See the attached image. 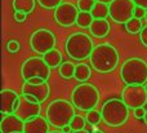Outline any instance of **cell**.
I'll return each instance as SVG.
<instances>
[{"label": "cell", "mask_w": 147, "mask_h": 133, "mask_svg": "<svg viewBox=\"0 0 147 133\" xmlns=\"http://www.w3.org/2000/svg\"><path fill=\"white\" fill-rule=\"evenodd\" d=\"M140 40L145 47H147V25L143 26L142 31L140 32Z\"/></svg>", "instance_id": "cell-31"}, {"label": "cell", "mask_w": 147, "mask_h": 133, "mask_svg": "<svg viewBox=\"0 0 147 133\" xmlns=\"http://www.w3.org/2000/svg\"><path fill=\"white\" fill-rule=\"evenodd\" d=\"M57 44L56 35L53 34V31L48 30V28H39L35 32H32V35L30 36V47L35 53L45 54L47 52L54 49Z\"/></svg>", "instance_id": "cell-8"}, {"label": "cell", "mask_w": 147, "mask_h": 133, "mask_svg": "<svg viewBox=\"0 0 147 133\" xmlns=\"http://www.w3.org/2000/svg\"><path fill=\"white\" fill-rule=\"evenodd\" d=\"M40 113H41V103L34 102V101L28 100L26 96L21 95L20 103H18V107L14 113L18 118H21L23 122H27L30 119L39 116Z\"/></svg>", "instance_id": "cell-13"}, {"label": "cell", "mask_w": 147, "mask_h": 133, "mask_svg": "<svg viewBox=\"0 0 147 133\" xmlns=\"http://www.w3.org/2000/svg\"><path fill=\"white\" fill-rule=\"evenodd\" d=\"M145 20H146V22H147V12H146V16H145Z\"/></svg>", "instance_id": "cell-42"}, {"label": "cell", "mask_w": 147, "mask_h": 133, "mask_svg": "<svg viewBox=\"0 0 147 133\" xmlns=\"http://www.w3.org/2000/svg\"><path fill=\"white\" fill-rule=\"evenodd\" d=\"M85 119H86V123L90 124V126H97V124H99L103 120L102 119V113L101 111H97L96 109L88 111L85 115Z\"/></svg>", "instance_id": "cell-25"}, {"label": "cell", "mask_w": 147, "mask_h": 133, "mask_svg": "<svg viewBox=\"0 0 147 133\" xmlns=\"http://www.w3.org/2000/svg\"><path fill=\"white\" fill-rule=\"evenodd\" d=\"M110 23L106 18H94V21L92 22L90 27H89V32L94 36V38H105L109 35L110 32Z\"/></svg>", "instance_id": "cell-17"}, {"label": "cell", "mask_w": 147, "mask_h": 133, "mask_svg": "<svg viewBox=\"0 0 147 133\" xmlns=\"http://www.w3.org/2000/svg\"><path fill=\"white\" fill-rule=\"evenodd\" d=\"M43 58L45 59V62L52 67V69L59 67L62 63V59H63L62 58V53L56 48L49 51V52H47L45 54H43Z\"/></svg>", "instance_id": "cell-19"}, {"label": "cell", "mask_w": 147, "mask_h": 133, "mask_svg": "<svg viewBox=\"0 0 147 133\" xmlns=\"http://www.w3.org/2000/svg\"><path fill=\"white\" fill-rule=\"evenodd\" d=\"M120 78L127 85H145L147 83V62L133 57L121 65Z\"/></svg>", "instance_id": "cell-5"}, {"label": "cell", "mask_w": 147, "mask_h": 133, "mask_svg": "<svg viewBox=\"0 0 147 133\" xmlns=\"http://www.w3.org/2000/svg\"><path fill=\"white\" fill-rule=\"evenodd\" d=\"M90 65L93 70L101 74L114 71L117 67L120 61V56L117 49L109 43H102L94 47L90 57H89Z\"/></svg>", "instance_id": "cell-1"}, {"label": "cell", "mask_w": 147, "mask_h": 133, "mask_svg": "<svg viewBox=\"0 0 147 133\" xmlns=\"http://www.w3.org/2000/svg\"><path fill=\"white\" fill-rule=\"evenodd\" d=\"M0 131H1V133H23V131H25V122L21 118H18L16 114L3 115Z\"/></svg>", "instance_id": "cell-15"}, {"label": "cell", "mask_w": 147, "mask_h": 133, "mask_svg": "<svg viewBox=\"0 0 147 133\" xmlns=\"http://www.w3.org/2000/svg\"><path fill=\"white\" fill-rule=\"evenodd\" d=\"M102 119L109 127H121L129 119V107L123 100L111 98L102 105Z\"/></svg>", "instance_id": "cell-4"}, {"label": "cell", "mask_w": 147, "mask_h": 133, "mask_svg": "<svg viewBox=\"0 0 147 133\" xmlns=\"http://www.w3.org/2000/svg\"><path fill=\"white\" fill-rule=\"evenodd\" d=\"M72 131H80V129H84L86 126V119L83 118L81 115H75L72 119V122L70 123Z\"/></svg>", "instance_id": "cell-26"}, {"label": "cell", "mask_w": 147, "mask_h": 133, "mask_svg": "<svg viewBox=\"0 0 147 133\" xmlns=\"http://www.w3.org/2000/svg\"><path fill=\"white\" fill-rule=\"evenodd\" d=\"M51 69L48 63L45 62V59L41 57H30L27 58L21 66V76L25 82H27L31 78H43L44 80L48 82V79L51 78Z\"/></svg>", "instance_id": "cell-7"}, {"label": "cell", "mask_w": 147, "mask_h": 133, "mask_svg": "<svg viewBox=\"0 0 147 133\" xmlns=\"http://www.w3.org/2000/svg\"><path fill=\"white\" fill-rule=\"evenodd\" d=\"M145 88H146V90H147V83H146V84H145Z\"/></svg>", "instance_id": "cell-43"}, {"label": "cell", "mask_w": 147, "mask_h": 133, "mask_svg": "<svg viewBox=\"0 0 147 133\" xmlns=\"http://www.w3.org/2000/svg\"><path fill=\"white\" fill-rule=\"evenodd\" d=\"M79 12L80 10L78 5H74L72 3H62L54 9V20L58 25L63 27H70L72 25H76Z\"/></svg>", "instance_id": "cell-11"}, {"label": "cell", "mask_w": 147, "mask_h": 133, "mask_svg": "<svg viewBox=\"0 0 147 133\" xmlns=\"http://www.w3.org/2000/svg\"><path fill=\"white\" fill-rule=\"evenodd\" d=\"M61 131L63 132V133H72V128H71V126L69 124V126H65L63 128L61 129Z\"/></svg>", "instance_id": "cell-36"}, {"label": "cell", "mask_w": 147, "mask_h": 133, "mask_svg": "<svg viewBox=\"0 0 147 133\" xmlns=\"http://www.w3.org/2000/svg\"><path fill=\"white\" fill-rule=\"evenodd\" d=\"M93 21H94V17L92 16L90 12H79L76 25L80 28H89Z\"/></svg>", "instance_id": "cell-24"}, {"label": "cell", "mask_w": 147, "mask_h": 133, "mask_svg": "<svg viewBox=\"0 0 147 133\" xmlns=\"http://www.w3.org/2000/svg\"><path fill=\"white\" fill-rule=\"evenodd\" d=\"M93 133H105L103 131H98V129H97V131H94Z\"/></svg>", "instance_id": "cell-41"}, {"label": "cell", "mask_w": 147, "mask_h": 133, "mask_svg": "<svg viewBox=\"0 0 147 133\" xmlns=\"http://www.w3.org/2000/svg\"><path fill=\"white\" fill-rule=\"evenodd\" d=\"M72 133H89V132L85 131V129H80V131H72Z\"/></svg>", "instance_id": "cell-37"}, {"label": "cell", "mask_w": 147, "mask_h": 133, "mask_svg": "<svg viewBox=\"0 0 147 133\" xmlns=\"http://www.w3.org/2000/svg\"><path fill=\"white\" fill-rule=\"evenodd\" d=\"M0 96H1V105H0L1 115L14 114L18 107V103H20L21 96L13 89H3Z\"/></svg>", "instance_id": "cell-14"}, {"label": "cell", "mask_w": 147, "mask_h": 133, "mask_svg": "<svg viewBox=\"0 0 147 133\" xmlns=\"http://www.w3.org/2000/svg\"><path fill=\"white\" fill-rule=\"evenodd\" d=\"M97 0H78V8L80 12H92Z\"/></svg>", "instance_id": "cell-27"}, {"label": "cell", "mask_w": 147, "mask_h": 133, "mask_svg": "<svg viewBox=\"0 0 147 133\" xmlns=\"http://www.w3.org/2000/svg\"><path fill=\"white\" fill-rule=\"evenodd\" d=\"M97 1H101V3H106V4H110V3L114 1V0H97Z\"/></svg>", "instance_id": "cell-38"}, {"label": "cell", "mask_w": 147, "mask_h": 133, "mask_svg": "<svg viewBox=\"0 0 147 133\" xmlns=\"http://www.w3.org/2000/svg\"><path fill=\"white\" fill-rule=\"evenodd\" d=\"M65 49L70 58L75 61H84L89 58L93 52V40L85 32H74L67 38Z\"/></svg>", "instance_id": "cell-6"}, {"label": "cell", "mask_w": 147, "mask_h": 133, "mask_svg": "<svg viewBox=\"0 0 147 133\" xmlns=\"http://www.w3.org/2000/svg\"><path fill=\"white\" fill-rule=\"evenodd\" d=\"M143 120H145V124L147 126V110H146V115H145V118H143Z\"/></svg>", "instance_id": "cell-39"}, {"label": "cell", "mask_w": 147, "mask_h": 133, "mask_svg": "<svg viewBox=\"0 0 147 133\" xmlns=\"http://www.w3.org/2000/svg\"><path fill=\"white\" fill-rule=\"evenodd\" d=\"M121 100L132 110L143 107L147 103V90L145 85H125L121 93Z\"/></svg>", "instance_id": "cell-10"}, {"label": "cell", "mask_w": 147, "mask_h": 133, "mask_svg": "<svg viewBox=\"0 0 147 133\" xmlns=\"http://www.w3.org/2000/svg\"><path fill=\"white\" fill-rule=\"evenodd\" d=\"M124 26H125V30H127L129 34H132V35H137V34H140L143 28L142 21L137 17H132Z\"/></svg>", "instance_id": "cell-23"}, {"label": "cell", "mask_w": 147, "mask_h": 133, "mask_svg": "<svg viewBox=\"0 0 147 133\" xmlns=\"http://www.w3.org/2000/svg\"><path fill=\"white\" fill-rule=\"evenodd\" d=\"M133 113H134V116L137 119H143L146 115V110L145 107H138V109H134L133 110Z\"/></svg>", "instance_id": "cell-33"}, {"label": "cell", "mask_w": 147, "mask_h": 133, "mask_svg": "<svg viewBox=\"0 0 147 133\" xmlns=\"http://www.w3.org/2000/svg\"><path fill=\"white\" fill-rule=\"evenodd\" d=\"M49 93H51V87L48 82H44L41 84H31L28 82H25V84L22 85V95L34 102H45L49 97Z\"/></svg>", "instance_id": "cell-12"}, {"label": "cell", "mask_w": 147, "mask_h": 133, "mask_svg": "<svg viewBox=\"0 0 147 133\" xmlns=\"http://www.w3.org/2000/svg\"><path fill=\"white\" fill-rule=\"evenodd\" d=\"M35 0H13L12 7L14 12H22L26 14H30L35 9Z\"/></svg>", "instance_id": "cell-18"}, {"label": "cell", "mask_w": 147, "mask_h": 133, "mask_svg": "<svg viewBox=\"0 0 147 133\" xmlns=\"http://www.w3.org/2000/svg\"><path fill=\"white\" fill-rule=\"evenodd\" d=\"M90 13L94 18H107L110 17V7L106 3L97 1Z\"/></svg>", "instance_id": "cell-22"}, {"label": "cell", "mask_w": 147, "mask_h": 133, "mask_svg": "<svg viewBox=\"0 0 147 133\" xmlns=\"http://www.w3.org/2000/svg\"><path fill=\"white\" fill-rule=\"evenodd\" d=\"M71 102L78 110L88 111L93 110L99 103V90L96 85L90 83H81L72 89Z\"/></svg>", "instance_id": "cell-3"}, {"label": "cell", "mask_w": 147, "mask_h": 133, "mask_svg": "<svg viewBox=\"0 0 147 133\" xmlns=\"http://www.w3.org/2000/svg\"><path fill=\"white\" fill-rule=\"evenodd\" d=\"M90 75H92V69L89 65H86V63H78L76 65L74 79H76L80 83H85L86 80L90 78Z\"/></svg>", "instance_id": "cell-20"}, {"label": "cell", "mask_w": 147, "mask_h": 133, "mask_svg": "<svg viewBox=\"0 0 147 133\" xmlns=\"http://www.w3.org/2000/svg\"><path fill=\"white\" fill-rule=\"evenodd\" d=\"M49 133H63L62 131H52V132H49Z\"/></svg>", "instance_id": "cell-40"}, {"label": "cell", "mask_w": 147, "mask_h": 133, "mask_svg": "<svg viewBox=\"0 0 147 133\" xmlns=\"http://www.w3.org/2000/svg\"><path fill=\"white\" fill-rule=\"evenodd\" d=\"M75 109L76 107L72 102L58 98V100L52 101L48 105L45 110V116L52 127L62 129L65 126H69L72 122L74 116L76 115Z\"/></svg>", "instance_id": "cell-2"}, {"label": "cell", "mask_w": 147, "mask_h": 133, "mask_svg": "<svg viewBox=\"0 0 147 133\" xmlns=\"http://www.w3.org/2000/svg\"><path fill=\"white\" fill-rule=\"evenodd\" d=\"M21 48V44L18 40H16V39H10V40H8L7 43V49L8 52H10V53H17L18 51H20Z\"/></svg>", "instance_id": "cell-29"}, {"label": "cell", "mask_w": 147, "mask_h": 133, "mask_svg": "<svg viewBox=\"0 0 147 133\" xmlns=\"http://www.w3.org/2000/svg\"><path fill=\"white\" fill-rule=\"evenodd\" d=\"M146 12H147V9H145V8H142V7H138V5H136L134 17H137V18H140V20H142V18H145Z\"/></svg>", "instance_id": "cell-30"}, {"label": "cell", "mask_w": 147, "mask_h": 133, "mask_svg": "<svg viewBox=\"0 0 147 133\" xmlns=\"http://www.w3.org/2000/svg\"><path fill=\"white\" fill-rule=\"evenodd\" d=\"M36 1L44 9H56L58 5L63 3V0H36Z\"/></svg>", "instance_id": "cell-28"}, {"label": "cell", "mask_w": 147, "mask_h": 133, "mask_svg": "<svg viewBox=\"0 0 147 133\" xmlns=\"http://www.w3.org/2000/svg\"><path fill=\"white\" fill-rule=\"evenodd\" d=\"M26 18H27V14L26 13H22V12H14V21L16 22H25Z\"/></svg>", "instance_id": "cell-32"}, {"label": "cell", "mask_w": 147, "mask_h": 133, "mask_svg": "<svg viewBox=\"0 0 147 133\" xmlns=\"http://www.w3.org/2000/svg\"><path fill=\"white\" fill-rule=\"evenodd\" d=\"M134 1L136 5H138V7H142L145 8V9H147V0H133Z\"/></svg>", "instance_id": "cell-35"}, {"label": "cell", "mask_w": 147, "mask_h": 133, "mask_svg": "<svg viewBox=\"0 0 147 133\" xmlns=\"http://www.w3.org/2000/svg\"><path fill=\"white\" fill-rule=\"evenodd\" d=\"M28 83H31V84H41V83L47 82V80H44L43 78H39V76H35V78H31V79L27 80Z\"/></svg>", "instance_id": "cell-34"}, {"label": "cell", "mask_w": 147, "mask_h": 133, "mask_svg": "<svg viewBox=\"0 0 147 133\" xmlns=\"http://www.w3.org/2000/svg\"><path fill=\"white\" fill-rule=\"evenodd\" d=\"M75 67H76V65L70 61L62 62L61 66L58 67V74L61 75V78H63L66 80L72 79L75 76Z\"/></svg>", "instance_id": "cell-21"}, {"label": "cell", "mask_w": 147, "mask_h": 133, "mask_svg": "<svg viewBox=\"0 0 147 133\" xmlns=\"http://www.w3.org/2000/svg\"><path fill=\"white\" fill-rule=\"evenodd\" d=\"M51 123L48 122L47 116H36L34 119L25 122V131L23 133H49Z\"/></svg>", "instance_id": "cell-16"}, {"label": "cell", "mask_w": 147, "mask_h": 133, "mask_svg": "<svg viewBox=\"0 0 147 133\" xmlns=\"http://www.w3.org/2000/svg\"><path fill=\"white\" fill-rule=\"evenodd\" d=\"M110 18L116 23H125L134 17L136 4L133 0H114L109 4Z\"/></svg>", "instance_id": "cell-9"}]
</instances>
